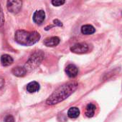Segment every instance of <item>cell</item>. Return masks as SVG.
Wrapping results in <instances>:
<instances>
[{"label": "cell", "mask_w": 122, "mask_h": 122, "mask_svg": "<svg viewBox=\"0 0 122 122\" xmlns=\"http://www.w3.org/2000/svg\"><path fill=\"white\" fill-rule=\"evenodd\" d=\"M4 122H14V119L12 115H8L4 119Z\"/></svg>", "instance_id": "obj_17"}, {"label": "cell", "mask_w": 122, "mask_h": 122, "mask_svg": "<svg viewBox=\"0 0 122 122\" xmlns=\"http://www.w3.org/2000/svg\"><path fill=\"white\" fill-rule=\"evenodd\" d=\"M15 41L23 46H32L37 43L40 39V35L37 31L29 32L24 30H17L14 35Z\"/></svg>", "instance_id": "obj_2"}, {"label": "cell", "mask_w": 122, "mask_h": 122, "mask_svg": "<svg viewBox=\"0 0 122 122\" xmlns=\"http://www.w3.org/2000/svg\"><path fill=\"white\" fill-rule=\"evenodd\" d=\"M65 72L69 77L74 78L78 74V69L74 64H69L67 66V67L65 69Z\"/></svg>", "instance_id": "obj_7"}, {"label": "cell", "mask_w": 122, "mask_h": 122, "mask_svg": "<svg viewBox=\"0 0 122 122\" xmlns=\"http://www.w3.org/2000/svg\"><path fill=\"white\" fill-rule=\"evenodd\" d=\"M4 79L2 77H0V89L4 86Z\"/></svg>", "instance_id": "obj_19"}, {"label": "cell", "mask_w": 122, "mask_h": 122, "mask_svg": "<svg viewBox=\"0 0 122 122\" xmlns=\"http://www.w3.org/2000/svg\"><path fill=\"white\" fill-rule=\"evenodd\" d=\"M43 56H44V54L41 51H37L33 54L30 56L28 61L27 62L26 67H25L26 70H27L28 69H33L34 68L37 67L40 64V63L42 61Z\"/></svg>", "instance_id": "obj_3"}, {"label": "cell", "mask_w": 122, "mask_h": 122, "mask_svg": "<svg viewBox=\"0 0 122 122\" xmlns=\"http://www.w3.org/2000/svg\"><path fill=\"white\" fill-rule=\"evenodd\" d=\"M33 21L37 24H41L45 19V13L43 10L36 11L33 14Z\"/></svg>", "instance_id": "obj_6"}, {"label": "cell", "mask_w": 122, "mask_h": 122, "mask_svg": "<svg viewBox=\"0 0 122 122\" xmlns=\"http://www.w3.org/2000/svg\"><path fill=\"white\" fill-rule=\"evenodd\" d=\"M4 22V13L1 9V6L0 5V27L3 26Z\"/></svg>", "instance_id": "obj_15"}, {"label": "cell", "mask_w": 122, "mask_h": 122, "mask_svg": "<svg viewBox=\"0 0 122 122\" xmlns=\"http://www.w3.org/2000/svg\"><path fill=\"white\" fill-rule=\"evenodd\" d=\"M96 106L92 104V103H90L87 105L86 108V110H85V114L87 117H93L95 114V111H96Z\"/></svg>", "instance_id": "obj_9"}, {"label": "cell", "mask_w": 122, "mask_h": 122, "mask_svg": "<svg viewBox=\"0 0 122 122\" xmlns=\"http://www.w3.org/2000/svg\"><path fill=\"white\" fill-rule=\"evenodd\" d=\"M22 1L19 0H13L7 1V9L8 10L13 14L18 13L22 8Z\"/></svg>", "instance_id": "obj_4"}, {"label": "cell", "mask_w": 122, "mask_h": 122, "mask_svg": "<svg viewBox=\"0 0 122 122\" xmlns=\"http://www.w3.org/2000/svg\"><path fill=\"white\" fill-rule=\"evenodd\" d=\"M88 45L86 43H78L70 48V51L76 54H84L88 51Z\"/></svg>", "instance_id": "obj_5"}, {"label": "cell", "mask_w": 122, "mask_h": 122, "mask_svg": "<svg viewBox=\"0 0 122 122\" xmlns=\"http://www.w3.org/2000/svg\"><path fill=\"white\" fill-rule=\"evenodd\" d=\"M53 22H54V24H55V25H57V26H63L62 23H61L59 20H58V19H55V20L53 21Z\"/></svg>", "instance_id": "obj_18"}, {"label": "cell", "mask_w": 122, "mask_h": 122, "mask_svg": "<svg viewBox=\"0 0 122 122\" xmlns=\"http://www.w3.org/2000/svg\"><path fill=\"white\" fill-rule=\"evenodd\" d=\"M12 74L16 76H19V77H22L24 76L26 74H27V70L24 67H21V66H17L13 68L12 71Z\"/></svg>", "instance_id": "obj_10"}, {"label": "cell", "mask_w": 122, "mask_h": 122, "mask_svg": "<svg viewBox=\"0 0 122 122\" xmlns=\"http://www.w3.org/2000/svg\"><path fill=\"white\" fill-rule=\"evenodd\" d=\"M60 39L58 36H52L50 38H47L44 41V44L48 47H54L59 44Z\"/></svg>", "instance_id": "obj_8"}, {"label": "cell", "mask_w": 122, "mask_h": 122, "mask_svg": "<svg viewBox=\"0 0 122 122\" xmlns=\"http://www.w3.org/2000/svg\"><path fill=\"white\" fill-rule=\"evenodd\" d=\"M95 31H96L95 28L92 25H90V24H86L81 27V32L82 34L85 35L93 34Z\"/></svg>", "instance_id": "obj_13"}, {"label": "cell", "mask_w": 122, "mask_h": 122, "mask_svg": "<svg viewBox=\"0 0 122 122\" xmlns=\"http://www.w3.org/2000/svg\"><path fill=\"white\" fill-rule=\"evenodd\" d=\"M40 89V84L36 81H32L27 86V90L29 93H35Z\"/></svg>", "instance_id": "obj_12"}, {"label": "cell", "mask_w": 122, "mask_h": 122, "mask_svg": "<svg viewBox=\"0 0 122 122\" xmlns=\"http://www.w3.org/2000/svg\"><path fill=\"white\" fill-rule=\"evenodd\" d=\"M52 4L55 6H61L63 4H65V1H63V0H54V1H52Z\"/></svg>", "instance_id": "obj_16"}, {"label": "cell", "mask_w": 122, "mask_h": 122, "mask_svg": "<svg viewBox=\"0 0 122 122\" xmlns=\"http://www.w3.org/2000/svg\"><path fill=\"white\" fill-rule=\"evenodd\" d=\"M80 115V110L77 107H71L68 112V116L71 119H76Z\"/></svg>", "instance_id": "obj_14"}, {"label": "cell", "mask_w": 122, "mask_h": 122, "mask_svg": "<svg viewBox=\"0 0 122 122\" xmlns=\"http://www.w3.org/2000/svg\"><path fill=\"white\" fill-rule=\"evenodd\" d=\"M78 88V84L76 82H71L64 84L57 89L52 95L47 99L46 104L47 105L57 104L70 96Z\"/></svg>", "instance_id": "obj_1"}, {"label": "cell", "mask_w": 122, "mask_h": 122, "mask_svg": "<svg viewBox=\"0 0 122 122\" xmlns=\"http://www.w3.org/2000/svg\"><path fill=\"white\" fill-rule=\"evenodd\" d=\"M14 60L12 57L8 54H4L1 57V63L4 66H8L12 64Z\"/></svg>", "instance_id": "obj_11"}]
</instances>
